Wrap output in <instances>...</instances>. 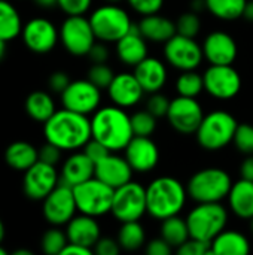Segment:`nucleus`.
I'll use <instances>...</instances> for the list:
<instances>
[{"mask_svg": "<svg viewBox=\"0 0 253 255\" xmlns=\"http://www.w3.org/2000/svg\"><path fill=\"white\" fill-rule=\"evenodd\" d=\"M92 4V0H57V6L66 15H85Z\"/></svg>", "mask_w": 253, "mask_h": 255, "instance_id": "37998d69", "label": "nucleus"}, {"mask_svg": "<svg viewBox=\"0 0 253 255\" xmlns=\"http://www.w3.org/2000/svg\"><path fill=\"white\" fill-rule=\"evenodd\" d=\"M237 120L227 111H212L204 115L195 137L198 145L206 151H221L233 143Z\"/></svg>", "mask_w": 253, "mask_h": 255, "instance_id": "39448f33", "label": "nucleus"}, {"mask_svg": "<svg viewBox=\"0 0 253 255\" xmlns=\"http://www.w3.org/2000/svg\"><path fill=\"white\" fill-rule=\"evenodd\" d=\"M107 93L112 103L124 109L139 105L143 96L146 94L140 82L137 81L136 75L130 72L116 73L107 88Z\"/></svg>", "mask_w": 253, "mask_h": 255, "instance_id": "6ab92c4d", "label": "nucleus"}, {"mask_svg": "<svg viewBox=\"0 0 253 255\" xmlns=\"http://www.w3.org/2000/svg\"><path fill=\"white\" fill-rule=\"evenodd\" d=\"M233 179L221 167H206L195 172L188 184V196L195 203H218L228 197Z\"/></svg>", "mask_w": 253, "mask_h": 255, "instance_id": "20e7f679", "label": "nucleus"}, {"mask_svg": "<svg viewBox=\"0 0 253 255\" xmlns=\"http://www.w3.org/2000/svg\"><path fill=\"white\" fill-rule=\"evenodd\" d=\"M240 175L243 179H248V181H253V154L248 155L242 166H240Z\"/></svg>", "mask_w": 253, "mask_h": 255, "instance_id": "864d4df0", "label": "nucleus"}, {"mask_svg": "<svg viewBox=\"0 0 253 255\" xmlns=\"http://www.w3.org/2000/svg\"><path fill=\"white\" fill-rule=\"evenodd\" d=\"M251 230H252V233H253V217L251 218Z\"/></svg>", "mask_w": 253, "mask_h": 255, "instance_id": "0e129e2a", "label": "nucleus"}, {"mask_svg": "<svg viewBox=\"0 0 253 255\" xmlns=\"http://www.w3.org/2000/svg\"><path fill=\"white\" fill-rule=\"evenodd\" d=\"M124 157L134 172L146 173L157 167L160 161V149L149 136H134L125 146Z\"/></svg>", "mask_w": 253, "mask_h": 255, "instance_id": "a211bd4d", "label": "nucleus"}, {"mask_svg": "<svg viewBox=\"0 0 253 255\" xmlns=\"http://www.w3.org/2000/svg\"><path fill=\"white\" fill-rule=\"evenodd\" d=\"M21 37L27 49L34 54L51 52L60 40V30L46 18H33L25 22Z\"/></svg>", "mask_w": 253, "mask_h": 255, "instance_id": "dca6fc26", "label": "nucleus"}, {"mask_svg": "<svg viewBox=\"0 0 253 255\" xmlns=\"http://www.w3.org/2000/svg\"><path fill=\"white\" fill-rule=\"evenodd\" d=\"M92 63H107L109 57H110V52H109V48L106 46V42H95L92 45V48L89 49L88 55H86Z\"/></svg>", "mask_w": 253, "mask_h": 255, "instance_id": "3c124183", "label": "nucleus"}, {"mask_svg": "<svg viewBox=\"0 0 253 255\" xmlns=\"http://www.w3.org/2000/svg\"><path fill=\"white\" fill-rule=\"evenodd\" d=\"M6 254H7V253H6V250L0 247V255H6Z\"/></svg>", "mask_w": 253, "mask_h": 255, "instance_id": "e2e57ef3", "label": "nucleus"}, {"mask_svg": "<svg viewBox=\"0 0 253 255\" xmlns=\"http://www.w3.org/2000/svg\"><path fill=\"white\" fill-rule=\"evenodd\" d=\"M137 27L142 36L148 42H155V43H166L177 33L176 22H173L167 16L160 15V12L152 15H145L137 24Z\"/></svg>", "mask_w": 253, "mask_h": 255, "instance_id": "a878e982", "label": "nucleus"}, {"mask_svg": "<svg viewBox=\"0 0 253 255\" xmlns=\"http://www.w3.org/2000/svg\"><path fill=\"white\" fill-rule=\"evenodd\" d=\"M82 151L94 161V163H97V161H100L101 158H104L107 154H110L112 151H109L101 142H98V140H95V139H89V142L82 148Z\"/></svg>", "mask_w": 253, "mask_h": 255, "instance_id": "de8ad7c7", "label": "nucleus"}, {"mask_svg": "<svg viewBox=\"0 0 253 255\" xmlns=\"http://www.w3.org/2000/svg\"><path fill=\"white\" fill-rule=\"evenodd\" d=\"M133 73L148 94L161 91L167 82V67L160 58L155 57L148 55L137 66H134Z\"/></svg>", "mask_w": 253, "mask_h": 255, "instance_id": "b1692460", "label": "nucleus"}, {"mask_svg": "<svg viewBox=\"0 0 253 255\" xmlns=\"http://www.w3.org/2000/svg\"><path fill=\"white\" fill-rule=\"evenodd\" d=\"M228 203L236 217L251 220L253 217V181L240 178L237 182H233L228 194Z\"/></svg>", "mask_w": 253, "mask_h": 255, "instance_id": "bb28decb", "label": "nucleus"}, {"mask_svg": "<svg viewBox=\"0 0 253 255\" xmlns=\"http://www.w3.org/2000/svg\"><path fill=\"white\" fill-rule=\"evenodd\" d=\"M67 244V233L63 232L58 226H52V229L46 230L42 236L40 248L46 255H61Z\"/></svg>", "mask_w": 253, "mask_h": 255, "instance_id": "c9c22d12", "label": "nucleus"}, {"mask_svg": "<svg viewBox=\"0 0 253 255\" xmlns=\"http://www.w3.org/2000/svg\"><path fill=\"white\" fill-rule=\"evenodd\" d=\"M43 217L51 226H67V223L76 215L78 206L75 200L73 187L60 181V184L42 200Z\"/></svg>", "mask_w": 253, "mask_h": 255, "instance_id": "f8f14e48", "label": "nucleus"}, {"mask_svg": "<svg viewBox=\"0 0 253 255\" xmlns=\"http://www.w3.org/2000/svg\"><path fill=\"white\" fill-rule=\"evenodd\" d=\"M201 46L204 58L210 64H233L239 54L234 37L225 31L209 33Z\"/></svg>", "mask_w": 253, "mask_h": 255, "instance_id": "412c9836", "label": "nucleus"}, {"mask_svg": "<svg viewBox=\"0 0 253 255\" xmlns=\"http://www.w3.org/2000/svg\"><path fill=\"white\" fill-rule=\"evenodd\" d=\"M13 255H33L31 251H25V250H18V251H15Z\"/></svg>", "mask_w": 253, "mask_h": 255, "instance_id": "bf43d9fd", "label": "nucleus"}, {"mask_svg": "<svg viewBox=\"0 0 253 255\" xmlns=\"http://www.w3.org/2000/svg\"><path fill=\"white\" fill-rule=\"evenodd\" d=\"M92 139L101 142L109 151H124L134 137L131 127V115L116 105L98 108L91 117Z\"/></svg>", "mask_w": 253, "mask_h": 255, "instance_id": "f03ea898", "label": "nucleus"}, {"mask_svg": "<svg viewBox=\"0 0 253 255\" xmlns=\"http://www.w3.org/2000/svg\"><path fill=\"white\" fill-rule=\"evenodd\" d=\"M115 45L116 55L125 66L134 67L148 57V40L142 36L136 24H133L131 30L125 36H122Z\"/></svg>", "mask_w": 253, "mask_h": 255, "instance_id": "5701e85b", "label": "nucleus"}, {"mask_svg": "<svg viewBox=\"0 0 253 255\" xmlns=\"http://www.w3.org/2000/svg\"><path fill=\"white\" fill-rule=\"evenodd\" d=\"M204 90L215 99H234L242 90V76L231 64H210L203 75Z\"/></svg>", "mask_w": 253, "mask_h": 255, "instance_id": "4468645a", "label": "nucleus"}, {"mask_svg": "<svg viewBox=\"0 0 253 255\" xmlns=\"http://www.w3.org/2000/svg\"><path fill=\"white\" fill-rule=\"evenodd\" d=\"M170 99L167 96H164L163 93H152L148 99V103H146V109L155 115L157 118H163V117H167V112H169V108H170Z\"/></svg>", "mask_w": 253, "mask_h": 255, "instance_id": "79ce46f5", "label": "nucleus"}, {"mask_svg": "<svg viewBox=\"0 0 253 255\" xmlns=\"http://www.w3.org/2000/svg\"><path fill=\"white\" fill-rule=\"evenodd\" d=\"M121 250L118 239L113 238H100L94 247V253L97 255H118Z\"/></svg>", "mask_w": 253, "mask_h": 255, "instance_id": "49530a36", "label": "nucleus"}, {"mask_svg": "<svg viewBox=\"0 0 253 255\" xmlns=\"http://www.w3.org/2000/svg\"><path fill=\"white\" fill-rule=\"evenodd\" d=\"M248 0H206L207 10L224 21H234L243 16Z\"/></svg>", "mask_w": 253, "mask_h": 255, "instance_id": "72a5a7b5", "label": "nucleus"}, {"mask_svg": "<svg viewBox=\"0 0 253 255\" xmlns=\"http://www.w3.org/2000/svg\"><path fill=\"white\" fill-rule=\"evenodd\" d=\"M63 108L82 115H92L101 105V90L89 79L72 81L61 93Z\"/></svg>", "mask_w": 253, "mask_h": 255, "instance_id": "ddd939ff", "label": "nucleus"}, {"mask_svg": "<svg viewBox=\"0 0 253 255\" xmlns=\"http://www.w3.org/2000/svg\"><path fill=\"white\" fill-rule=\"evenodd\" d=\"M3 238H4V226H3V223H1V220H0V244H1V241H3Z\"/></svg>", "mask_w": 253, "mask_h": 255, "instance_id": "052dcab7", "label": "nucleus"}, {"mask_svg": "<svg viewBox=\"0 0 253 255\" xmlns=\"http://www.w3.org/2000/svg\"><path fill=\"white\" fill-rule=\"evenodd\" d=\"M127 3L134 12L145 16V15L158 13L163 9L164 0H127Z\"/></svg>", "mask_w": 253, "mask_h": 255, "instance_id": "c03bdc74", "label": "nucleus"}, {"mask_svg": "<svg viewBox=\"0 0 253 255\" xmlns=\"http://www.w3.org/2000/svg\"><path fill=\"white\" fill-rule=\"evenodd\" d=\"M73 193L79 214L98 218L112 211L115 190L95 176L73 187Z\"/></svg>", "mask_w": 253, "mask_h": 255, "instance_id": "6e6552de", "label": "nucleus"}, {"mask_svg": "<svg viewBox=\"0 0 253 255\" xmlns=\"http://www.w3.org/2000/svg\"><path fill=\"white\" fill-rule=\"evenodd\" d=\"M251 253L249 239L236 230H222L212 241V254L246 255Z\"/></svg>", "mask_w": 253, "mask_h": 255, "instance_id": "cd10ccee", "label": "nucleus"}, {"mask_svg": "<svg viewBox=\"0 0 253 255\" xmlns=\"http://www.w3.org/2000/svg\"><path fill=\"white\" fill-rule=\"evenodd\" d=\"M21 15L7 0H0V37L6 42L15 39L22 31Z\"/></svg>", "mask_w": 253, "mask_h": 255, "instance_id": "7c9ffc66", "label": "nucleus"}, {"mask_svg": "<svg viewBox=\"0 0 253 255\" xmlns=\"http://www.w3.org/2000/svg\"><path fill=\"white\" fill-rule=\"evenodd\" d=\"M106 1H107V3H115V4H116V3H119V1H122V0H106Z\"/></svg>", "mask_w": 253, "mask_h": 255, "instance_id": "680f3d73", "label": "nucleus"}, {"mask_svg": "<svg viewBox=\"0 0 253 255\" xmlns=\"http://www.w3.org/2000/svg\"><path fill=\"white\" fill-rule=\"evenodd\" d=\"M43 134L46 142L54 143L61 151H79L92 137L91 120L88 115L63 108L43 124Z\"/></svg>", "mask_w": 253, "mask_h": 255, "instance_id": "f257e3e1", "label": "nucleus"}, {"mask_svg": "<svg viewBox=\"0 0 253 255\" xmlns=\"http://www.w3.org/2000/svg\"><path fill=\"white\" fill-rule=\"evenodd\" d=\"M243 18L253 22V0L252 1L248 0V3H246V6H245V10H243Z\"/></svg>", "mask_w": 253, "mask_h": 255, "instance_id": "6e6d98bb", "label": "nucleus"}, {"mask_svg": "<svg viewBox=\"0 0 253 255\" xmlns=\"http://www.w3.org/2000/svg\"><path fill=\"white\" fill-rule=\"evenodd\" d=\"M40 7H54V6H57V0H34Z\"/></svg>", "mask_w": 253, "mask_h": 255, "instance_id": "4d7b16f0", "label": "nucleus"}, {"mask_svg": "<svg viewBox=\"0 0 253 255\" xmlns=\"http://www.w3.org/2000/svg\"><path fill=\"white\" fill-rule=\"evenodd\" d=\"M110 214L119 223L140 221L145 214H148L146 205V188L134 181L115 190L112 211Z\"/></svg>", "mask_w": 253, "mask_h": 255, "instance_id": "1a4fd4ad", "label": "nucleus"}, {"mask_svg": "<svg viewBox=\"0 0 253 255\" xmlns=\"http://www.w3.org/2000/svg\"><path fill=\"white\" fill-rule=\"evenodd\" d=\"M95 173V163L84 152V151H73V154L64 161L61 167L60 181L76 187L91 178H94Z\"/></svg>", "mask_w": 253, "mask_h": 255, "instance_id": "393cba45", "label": "nucleus"}, {"mask_svg": "<svg viewBox=\"0 0 253 255\" xmlns=\"http://www.w3.org/2000/svg\"><path fill=\"white\" fill-rule=\"evenodd\" d=\"M60 184V175L55 166L37 161L24 172L22 188L30 200H43Z\"/></svg>", "mask_w": 253, "mask_h": 255, "instance_id": "f3484780", "label": "nucleus"}, {"mask_svg": "<svg viewBox=\"0 0 253 255\" xmlns=\"http://www.w3.org/2000/svg\"><path fill=\"white\" fill-rule=\"evenodd\" d=\"M201 30V19H200V13L194 12V10H188L183 12L177 21H176V31L177 34L182 36H188V37H195Z\"/></svg>", "mask_w": 253, "mask_h": 255, "instance_id": "4c0bfd02", "label": "nucleus"}, {"mask_svg": "<svg viewBox=\"0 0 253 255\" xmlns=\"http://www.w3.org/2000/svg\"><path fill=\"white\" fill-rule=\"evenodd\" d=\"M4 54H6V40H3V39L0 37V61L3 60Z\"/></svg>", "mask_w": 253, "mask_h": 255, "instance_id": "13d9d810", "label": "nucleus"}, {"mask_svg": "<svg viewBox=\"0 0 253 255\" xmlns=\"http://www.w3.org/2000/svg\"><path fill=\"white\" fill-rule=\"evenodd\" d=\"M61 152L63 151L58 146H55L51 142H46L45 145H42L39 148V161H43V163L57 166L58 161H60V158H61Z\"/></svg>", "mask_w": 253, "mask_h": 255, "instance_id": "a18cd8bd", "label": "nucleus"}, {"mask_svg": "<svg viewBox=\"0 0 253 255\" xmlns=\"http://www.w3.org/2000/svg\"><path fill=\"white\" fill-rule=\"evenodd\" d=\"M4 161L12 169L25 172L34 163L39 161V149H36L34 145L24 140L13 142L4 151Z\"/></svg>", "mask_w": 253, "mask_h": 255, "instance_id": "c85d7f7f", "label": "nucleus"}, {"mask_svg": "<svg viewBox=\"0 0 253 255\" xmlns=\"http://www.w3.org/2000/svg\"><path fill=\"white\" fill-rule=\"evenodd\" d=\"M166 61L180 70H197L204 60L203 46L195 40V37H188L182 34H174L164 43Z\"/></svg>", "mask_w": 253, "mask_h": 255, "instance_id": "9b49d317", "label": "nucleus"}, {"mask_svg": "<svg viewBox=\"0 0 253 255\" xmlns=\"http://www.w3.org/2000/svg\"><path fill=\"white\" fill-rule=\"evenodd\" d=\"M67 239L72 244H78L86 248H91L94 251L95 244L101 238V229L100 224L97 223L95 217L91 215H75L69 223H67Z\"/></svg>", "mask_w": 253, "mask_h": 255, "instance_id": "4be33fe9", "label": "nucleus"}, {"mask_svg": "<svg viewBox=\"0 0 253 255\" xmlns=\"http://www.w3.org/2000/svg\"><path fill=\"white\" fill-rule=\"evenodd\" d=\"M89 22L97 40L106 43H116L133 27L128 12L115 3L97 7L89 16Z\"/></svg>", "mask_w": 253, "mask_h": 255, "instance_id": "423d86ee", "label": "nucleus"}, {"mask_svg": "<svg viewBox=\"0 0 253 255\" xmlns=\"http://www.w3.org/2000/svg\"><path fill=\"white\" fill-rule=\"evenodd\" d=\"M166 118L177 133L195 134L204 118V111L197 97L177 96L171 99Z\"/></svg>", "mask_w": 253, "mask_h": 255, "instance_id": "2eb2a0df", "label": "nucleus"}, {"mask_svg": "<svg viewBox=\"0 0 253 255\" xmlns=\"http://www.w3.org/2000/svg\"><path fill=\"white\" fill-rule=\"evenodd\" d=\"M70 82H72V81H70L69 75H67L66 72H61V70L54 72V73L49 76V79H48V85H49L51 91H52V93H57V94H61V93L69 87Z\"/></svg>", "mask_w": 253, "mask_h": 255, "instance_id": "09e8293b", "label": "nucleus"}, {"mask_svg": "<svg viewBox=\"0 0 253 255\" xmlns=\"http://www.w3.org/2000/svg\"><path fill=\"white\" fill-rule=\"evenodd\" d=\"M204 90V78L195 70H185L176 79L177 96L183 97H198Z\"/></svg>", "mask_w": 253, "mask_h": 255, "instance_id": "f704fd0d", "label": "nucleus"}, {"mask_svg": "<svg viewBox=\"0 0 253 255\" xmlns=\"http://www.w3.org/2000/svg\"><path fill=\"white\" fill-rule=\"evenodd\" d=\"M94 251L91 248H86V247H82V245H78V244H72L69 242L66 245V248L63 250L61 255H92Z\"/></svg>", "mask_w": 253, "mask_h": 255, "instance_id": "603ef678", "label": "nucleus"}, {"mask_svg": "<svg viewBox=\"0 0 253 255\" xmlns=\"http://www.w3.org/2000/svg\"><path fill=\"white\" fill-rule=\"evenodd\" d=\"M55 102L46 91H33L25 99V112L37 123L45 124L55 114Z\"/></svg>", "mask_w": 253, "mask_h": 255, "instance_id": "c756f323", "label": "nucleus"}, {"mask_svg": "<svg viewBox=\"0 0 253 255\" xmlns=\"http://www.w3.org/2000/svg\"><path fill=\"white\" fill-rule=\"evenodd\" d=\"M157 117L152 115L148 109L137 111L131 115V127L134 136H152L157 130Z\"/></svg>", "mask_w": 253, "mask_h": 255, "instance_id": "e433bc0d", "label": "nucleus"}, {"mask_svg": "<svg viewBox=\"0 0 253 255\" xmlns=\"http://www.w3.org/2000/svg\"><path fill=\"white\" fill-rule=\"evenodd\" d=\"M188 197V190L179 179L173 176L155 178L146 187L148 214L160 221L179 215L185 208Z\"/></svg>", "mask_w": 253, "mask_h": 255, "instance_id": "7ed1b4c3", "label": "nucleus"}, {"mask_svg": "<svg viewBox=\"0 0 253 255\" xmlns=\"http://www.w3.org/2000/svg\"><path fill=\"white\" fill-rule=\"evenodd\" d=\"M186 223L189 227L191 238L212 242L228 223L227 209L218 203H197L195 208L188 214Z\"/></svg>", "mask_w": 253, "mask_h": 255, "instance_id": "0eeeda50", "label": "nucleus"}, {"mask_svg": "<svg viewBox=\"0 0 253 255\" xmlns=\"http://www.w3.org/2000/svg\"><path fill=\"white\" fill-rule=\"evenodd\" d=\"M116 239L122 250L137 251L146 244V232L140 221H127L121 223Z\"/></svg>", "mask_w": 253, "mask_h": 255, "instance_id": "473e14b6", "label": "nucleus"}, {"mask_svg": "<svg viewBox=\"0 0 253 255\" xmlns=\"http://www.w3.org/2000/svg\"><path fill=\"white\" fill-rule=\"evenodd\" d=\"M233 143L236 146V149L245 155H251L253 154V126L243 123L237 126Z\"/></svg>", "mask_w": 253, "mask_h": 255, "instance_id": "ea45409f", "label": "nucleus"}, {"mask_svg": "<svg viewBox=\"0 0 253 255\" xmlns=\"http://www.w3.org/2000/svg\"><path fill=\"white\" fill-rule=\"evenodd\" d=\"M113 78H115V73L106 63H92V66L88 70L86 79H89L100 90H107Z\"/></svg>", "mask_w": 253, "mask_h": 255, "instance_id": "58836bf2", "label": "nucleus"}, {"mask_svg": "<svg viewBox=\"0 0 253 255\" xmlns=\"http://www.w3.org/2000/svg\"><path fill=\"white\" fill-rule=\"evenodd\" d=\"M171 251H173V247L163 238H155L146 245L148 255H170Z\"/></svg>", "mask_w": 253, "mask_h": 255, "instance_id": "8fccbe9b", "label": "nucleus"}, {"mask_svg": "<svg viewBox=\"0 0 253 255\" xmlns=\"http://www.w3.org/2000/svg\"><path fill=\"white\" fill-rule=\"evenodd\" d=\"M206 7V0H192L191 1V10L197 12V13H201Z\"/></svg>", "mask_w": 253, "mask_h": 255, "instance_id": "5fc2aeb1", "label": "nucleus"}, {"mask_svg": "<svg viewBox=\"0 0 253 255\" xmlns=\"http://www.w3.org/2000/svg\"><path fill=\"white\" fill-rule=\"evenodd\" d=\"M95 40L97 37L91 27L89 18H85L84 15H67L60 27V42L70 55H88Z\"/></svg>", "mask_w": 253, "mask_h": 255, "instance_id": "9d476101", "label": "nucleus"}, {"mask_svg": "<svg viewBox=\"0 0 253 255\" xmlns=\"http://www.w3.org/2000/svg\"><path fill=\"white\" fill-rule=\"evenodd\" d=\"M176 251L179 255H212V242L189 238Z\"/></svg>", "mask_w": 253, "mask_h": 255, "instance_id": "a19ab883", "label": "nucleus"}, {"mask_svg": "<svg viewBox=\"0 0 253 255\" xmlns=\"http://www.w3.org/2000/svg\"><path fill=\"white\" fill-rule=\"evenodd\" d=\"M133 172L134 170L125 157H121L116 152H110L95 163L94 176L116 190L133 181Z\"/></svg>", "mask_w": 253, "mask_h": 255, "instance_id": "aec40b11", "label": "nucleus"}, {"mask_svg": "<svg viewBox=\"0 0 253 255\" xmlns=\"http://www.w3.org/2000/svg\"><path fill=\"white\" fill-rule=\"evenodd\" d=\"M161 238L166 239L174 250L182 247L191 238L186 218L173 215V217L163 220L161 221Z\"/></svg>", "mask_w": 253, "mask_h": 255, "instance_id": "2f4dec72", "label": "nucleus"}]
</instances>
